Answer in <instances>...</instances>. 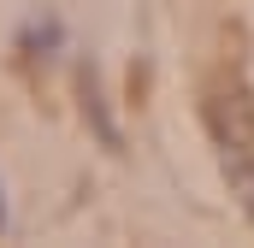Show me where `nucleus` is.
Masks as SVG:
<instances>
[{
    "mask_svg": "<svg viewBox=\"0 0 254 248\" xmlns=\"http://www.w3.org/2000/svg\"><path fill=\"white\" fill-rule=\"evenodd\" d=\"M83 95H89V119H95V130H101V142H107V148H119V130H113V119H107V107H101V89H95V77L83 83Z\"/></svg>",
    "mask_w": 254,
    "mask_h": 248,
    "instance_id": "1",
    "label": "nucleus"
},
{
    "mask_svg": "<svg viewBox=\"0 0 254 248\" xmlns=\"http://www.w3.org/2000/svg\"><path fill=\"white\" fill-rule=\"evenodd\" d=\"M0 231H6V201H0Z\"/></svg>",
    "mask_w": 254,
    "mask_h": 248,
    "instance_id": "2",
    "label": "nucleus"
}]
</instances>
